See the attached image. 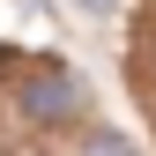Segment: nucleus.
Masks as SVG:
<instances>
[{"label": "nucleus", "mask_w": 156, "mask_h": 156, "mask_svg": "<svg viewBox=\"0 0 156 156\" xmlns=\"http://www.w3.org/2000/svg\"><path fill=\"white\" fill-rule=\"evenodd\" d=\"M23 112H30V119H67V112H74V82H67V74H30V82H23Z\"/></svg>", "instance_id": "f257e3e1"}, {"label": "nucleus", "mask_w": 156, "mask_h": 156, "mask_svg": "<svg viewBox=\"0 0 156 156\" xmlns=\"http://www.w3.org/2000/svg\"><path fill=\"white\" fill-rule=\"evenodd\" d=\"M82 156H134V149L119 141V134H89V149H82Z\"/></svg>", "instance_id": "f03ea898"}, {"label": "nucleus", "mask_w": 156, "mask_h": 156, "mask_svg": "<svg viewBox=\"0 0 156 156\" xmlns=\"http://www.w3.org/2000/svg\"><path fill=\"white\" fill-rule=\"evenodd\" d=\"M82 8H89V15H104V8H112V0H82Z\"/></svg>", "instance_id": "7ed1b4c3"}]
</instances>
